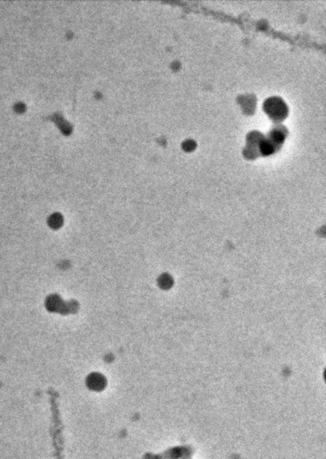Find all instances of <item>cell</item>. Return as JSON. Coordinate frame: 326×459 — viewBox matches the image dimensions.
<instances>
[{"label":"cell","mask_w":326,"mask_h":459,"mask_svg":"<svg viewBox=\"0 0 326 459\" xmlns=\"http://www.w3.org/2000/svg\"><path fill=\"white\" fill-rule=\"evenodd\" d=\"M46 308L48 310L52 311V312H59V311H67V309L71 308V306L67 303H64L60 297H58L57 295H51L50 297L47 298Z\"/></svg>","instance_id":"1"},{"label":"cell","mask_w":326,"mask_h":459,"mask_svg":"<svg viewBox=\"0 0 326 459\" xmlns=\"http://www.w3.org/2000/svg\"><path fill=\"white\" fill-rule=\"evenodd\" d=\"M87 385L90 389L93 390H101L105 386V379L104 376L99 373H93L87 378Z\"/></svg>","instance_id":"2"},{"label":"cell","mask_w":326,"mask_h":459,"mask_svg":"<svg viewBox=\"0 0 326 459\" xmlns=\"http://www.w3.org/2000/svg\"><path fill=\"white\" fill-rule=\"evenodd\" d=\"M48 224H49L50 227L57 230L58 228L61 227V225L63 224L62 218L58 215H54V216H51V218L49 219Z\"/></svg>","instance_id":"3"}]
</instances>
